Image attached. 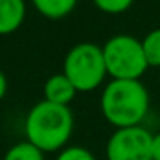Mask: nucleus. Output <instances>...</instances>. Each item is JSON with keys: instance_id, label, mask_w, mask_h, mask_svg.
<instances>
[{"instance_id": "nucleus-12", "label": "nucleus", "mask_w": 160, "mask_h": 160, "mask_svg": "<svg viewBox=\"0 0 160 160\" xmlns=\"http://www.w3.org/2000/svg\"><path fill=\"white\" fill-rule=\"evenodd\" d=\"M57 160H95V157L83 146H71V148L62 150Z\"/></svg>"}, {"instance_id": "nucleus-3", "label": "nucleus", "mask_w": 160, "mask_h": 160, "mask_svg": "<svg viewBox=\"0 0 160 160\" xmlns=\"http://www.w3.org/2000/svg\"><path fill=\"white\" fill-rule=\"evenodd\" d=\"M64 74L78 91H91L98 88L107 74L103 50L93 43L76 45L64 60Z\"/></svg>"}, {"instance_id": "nucleus-11", "label": "nucleus", "mask_w": 160, "mask_h": 160, "mask_svg": "<svg viewBox=\"0 0 160 160\" xmlns=\"http://www.w3.org/2000/svg\"><path fill=\"white\" fill-rule=\"evenodd\" d=\"M132 2L134 0H95V5L107 14H121L131 7Z\"/></svg>"}, {"instance_id": "nucleus-2", "label": "nucleus", "mask_w": 160, "mask_h": 160, "mask_svg": "<svg viewBox=\"0 0 160 160\" xmlns=\"http://www.w3.org/2000/svg\"><path fill=\"white\" fill-rule=\"evenodd\" d=\"M72 126V112L67 105L43 100L26 117V138L42 152H55L69 141Z\"/></svg>"}, {"instance_id": "nucleus-14", "label": "nucleus", "mask_w": 160, "mask_h": 160, "mask_svg": "<svg viewBox=\"0 0 160 160\" xmlns=\"http://www.w3.org/2000/svg\"><path fill=\"white\" fill-rule=\"evenodd\" d=\"M5 93H7V78L0 71V100L5 97Z\"/></svg>"}, {"instance_id": "nucleus-8", "label": "nucleus", "mask_w": 160, "mask_h": 160, "mask_svg": "<svg viewBox=\"0 0 160 160\" xmlns=\"http://www.w3.org/2000/svg\"><path fill=\"white\" fill-rule=\"evenodd\" d=\"M36 11L48 19H60L72 12L78 0H33Z\"/></svg>"}, {"instance_id": "nucleus-13", "label": "nucleus", "mask_w": 160, "mask_h": 160, "mask_svg": "<svg viewBox=\"0 0 160 160\" xmlns=\"http://www.w3.org/2000/svg\"><path fill=\"white\" fill-rule=\"evenodd\" d=\"M152 160H160V134H155L152 139Z\"/></svg>"}, {"instance_id": "nucleus-4", "label": "nucleus", "mask_w": 160, "mask_h": 160, "mask_svg": "<svg viewBox=\"0 0 160 160\" xmlns=\"http://www.w3.org/2000/svg\"><path fill=\"white\" fill-rule=\"evenodd\" d=\"M102 50L107 74L114 79H139L148 67L141 42L129 35L110 38Z\"/></svg>"}, {"instance_id": "nucleus-1", "label": "nucleus", "mask_w": 160, "mask_h": 160, "mask_svg": "<svg viewBox=\"0 0 160 160\" xmlns=\"http://www.w3.org/2000/svg\"><path fill=\"white\" fill-rule=\"evenodd\" d=\"M148 107V91L139 79H114L102 95V114L117 129L139 126Z\"/></svg>"}, {"instance_id": "nucleus-10", "label": "nucleus", "mask_w": 160, "mask_h": 160, "mask_svg": "<svg viewBox=\"0 0 160 160\" xmlns=\"http://www.w3.org/2000/svg\"><path fill=\"white\" fill-rule=\"evenodd\" d=\"M4 160H45V158H43V152L40 148H36L29 141H22L12 146L5 153Z\"/></svg>"}, {"instance_id": "nucleus-9", "label": "nucleus", "mask_w": 160, "mask_h": 160, "mask_svg": "<svg viewBox=\"0 0 160 160\" xmlns=\"http://www.w3.org/2000/svg\"><path fill=\"white\" fill-rule=\"evenodd\" d=\"M148 67H160V29H153L141 42Z\"/></svg>"}, {"instance_id": "nucleus-5", "label": "nucleus", "mask_w": 160, "mask_h": 160, "mask_svg": "<svg viewBox=\"0 0 160 160\" xmlns=\"http://www.w3.org/2000/svg\"><path fill=\"white\" fill-rule=\"evenodd\" d=\"M153 134L141 126L121 128L107 143L108 160H152Z\"/></svg>"}, {"instance_id": "nucleus-7", "label": "nucleus", "mask_w": 160, "mask_h": 160, "mask_svg": "<svg viewBox=\"0 0 160 160\" xmlns=\"http://www.w3.org/2000/svg\"><path fill=\"white\" fill-rule=\"evenodd\" d=\"M24 0H0V35L14 33L24 21Z\"/></svg>"}, {"instance_id": "nucleus-6", "label": "nucleus", "mask_w": 160, "mask_h": 160, "mask_svg": "<svg viewBox=\"0 0 160 160\" xmlns=\"http://www.w3.org/2000/svg\"><path fill=\"white\" fill-rule=\"evenodd\" d=\"M43 93H45V100L52 102L57 105H67L72 102V98L76 97L78 90L74 88V84L69 81V78L66 74H55V76L48 78L43 86Z\"/></svg>"}]
</instances>
